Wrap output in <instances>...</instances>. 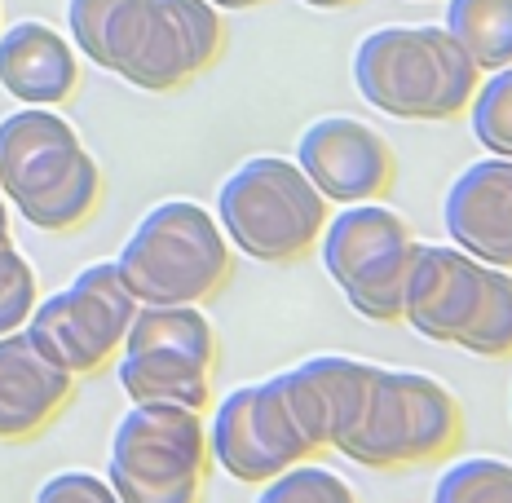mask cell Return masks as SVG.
I'll return each mask as SVG.
<instances>
[{
    "label": "cell",
    "mask_w": 512,
    "mask_h": 503,
    "mask_svg": "<svg viewBox=\"0 0 512 503\" xmlns=\"http://www.w3.org/2000/svg\"><path fill=\"white\" fill-rule=\"evenodd\" d=\"M451 243L473 261L512 270V159H477L451 181L442 203Z\"/></svg>",
    "instance_id": "cell-14"
},
{
    "label": "cell",
    "mask_w": 512,
    "mask_h": 503,
    "mask_svg": "<svg viewBox=\"0 0 512 503\" xmlns=\"http://www.w3.org/2000/svg\"><path fill=\"white\" fill-rule=\"evenodd\" d=\"M411 230L384 203H349L323 226V270L340 287L349 309L371 323H398L411 270Z\"/></svg>",
    "instance_id": "cell-9"
},
{
    "label": "cell",
    "mask_w": 512,
    "mask_h": 503,
    "mask_svg": "<svg viewBox=\"0 0 512 503\" xmlns=\"http://www.w3.org/2000/svg\"><path fill=\"white\" fill-rule=\"evenodd\" d=\"M208 451L221 473L248 481V486H265L270 477L309 459L305 437L296 433L292 411L283 402L279 376L243 384L217 402L208 424Z\"/></svg>",
    "instance_id": "cell-11"
},
{
    "label": "cell",
    "mask_w": 512,
    "mask_h": 503,
    "mask_svg": "<svg viewBox=\"0 0 512 503\" xmlns=\"http://www.w3.org/2000/svg\"><path fill=\"white\" fill-rule=\"evenodd\" d=\"M468 115H473V137L482 142V151L512 159V71H490V80L477 84Z\"/></svg>",
    "instance_id": "cell-21"
},
{
    "label": "cell",
    "mask_w": 512,
    "mask_h": 503,
    "mask_svg": "<svg viewBox=\"0 0 512 503\" xmlns=\"http://www.w3.org/2000/svg\"><path fill=\"white\" fill-rule=\"evenodd\" d=\"M508 71H512V67H508Z\"/></svg>",
    "instance_id": "cell-28"
},
{
    "label": "cell",
    "mask_w": 512,
    "mask_h": 503,
    "mask_svg": "<svg viewBox=\"0 0 512 503\" xmlns=\"http://www.w3.org/2000/svg\"><path fill=\"white\" fill-rule=\"evenodd\" d=\"M256 503H358V495L332 468H318V464H309V459H301V464H292L287 473L265 481Z\"/></svg>",
    "instance_id": "cell-22"
},
{
    "label": "cell",
    "mask_w": 512,
    "mask_h": 503,
    "mask_svg": "<svg viewBox=\"0 0 512 503\" xmlns=\"http://www.w3.org/2000/svg\"><path fill=\"white\" fill-rule=\"evenodd\" d=\"M371 376H376V362L345 358V353H318V358L296 362L292 371L279 376L283 402L292 411L296 433L305 437L309 455L332 446L349 428Z\"/></svg>",
    "instance_id": "cell-15"
},
{
    "label": "cell",
    "mask_w": 512,
    "mask_h": 503,
    "mask_svg": "<svg viewBox=\"0 0 512 503\" xmlns=\"http://www.w3.org/2000/svg\"><path fill=\"white\" fill-rule=\"evenodd\" d=\"M137 314V296L115 270V261H93L62 292L36 301L27 318L31 345L58 362L67 376H93L120 353Z\"/></svg>",
    "instance_id": "cell-10"
},
{
    "label": "cell",
    "mask_w": 512,
    "mask_h": 503,
    "mask_svg": "<svg viewBox=\"0 0 512 503\" xmlns=\"http://www.w3.org/2000/svg\"><path fill=\"white\" fill-rule=\"evenodd\" d=\"M36 301H40V292H36V270H31V261L14 243L0 248V340L27 327Z\"/></svg>",
    "instance_id": "cell-23"
},
{
    "label": "cell",
    "mask_w": 512,
    "mask_h": 503,
    "mask_svg": "<svg viewBox=\"0 0 512 503\" xmlns=\"http://www.w3.org/2000/svg\"><path fill=\"white\" fill-rule=\"evenodd\" d=\"M296 164L318 195L340 208L384 199L398 177L393 146L354 115H323L309 124L296 142Z\"/></svg>",
    "instance_id": "cell-12"
},
{
    "label": "cell",
    "mask_w": 512,
    "mask_h": 503,
    "mask_svg": "<svg viewBox=\"0 0 512 503\" xmlns=\"http://www.w3.org/2000/svg\"><path fill=\"white\" fill-rule=\"evenodd\" d=\"M76 376L49 362L27 331L0 340V442H27L67 411Z\"/></svg>",
    "instance_id": "cell-16"
},
{
    "label": "cell",
    "mask_w": 512,
    "mask_h": 503,
    "mask_svg": "<svg viewBox=\"0 0 512 503\" xmlns=\"http://www.w3.org/2000/svg\"><path fill=\"white\" fill-rule=\"evenodd\" d=\"M354 84L362 102L393 120L446 124L468 111L482 71L455 45L446 27H380L354 53Z\"/></svg>",
    "instance_id": "cell-3"
},
{
    "label": "cell",
    "mask_w": 512,
    "mask_h": 503,
    "mask_svg": "<svg viewBox=\"0 0 512 503\" xmlns=\"http://www.w3.org/2000/svg\"><path fill=\"white\" fill-rule=\"evenodd\" d=\"M217 226L234 252L261 265H292L318 248L327 199L296 159L252 155L217 190Z\"/></svg>",
    "instance_id": "cell-6"
},
{
    "label": "cell",
    "mask_w": 512,
    "mask_h": 503,
    "mask_svg": "<svg viewBox=\"0 0 512 503\" xmlns=\"http://www.w3.org/2000/svg\"><path fill=\"white\" fill-rule=\"evenodd\" d=\"M137 305H204L234 274V248L217 217L195 199L151 208L115 256Z\"/></svg>",
    "instance_id": "cell-5"
},
{
    "label": "cell",
    "mask_w": 512,
    "mask_h": 503,
    "mask_svg": "<svg viewBox=\"0 0 512 503\" xmlns=\"http://www.w3.org/2000/svg\"><path fill=\"white\" fill-rule=\"evenodd\" d=\"M464 353H477V358L490 362H508L512 358V270H495L486 265L482 278V296H477V309L468 318V331L460 336Z\"/></svg>",
    "instance_id": "cell-19"
},
{
    "label": "cell",
    "mask_w": 512,
    "mask_h": 503,
    "mask_svg": "<svg viewBox=\"0 0 512 503\" xmlns=\"http://www.w3.org/2000/svg\"><path fill=\"white\" fill-rule=\"evenodd\" d=\"M301 5H309V9H349V5H358V0H301Z\"/></svg>",
    "instance_id": "cell-26"
},
{
    "label": "cell",
    "mask_w": 512,
    "mask_h": 503,
    "mask_svg": "<svg viewBox=\"0 0 512 503\" xmlns=\"http://www.w3.org/2000/svg\"><path fill=\"white\" fill-rule=\"evenodd\" d=\"M433 503H512V464L495 455L455 459L437 477Z\"/></svg>",
    "instance_id": "cell-20"
},
{
    "label": "cell",
    "mask_w": 512,
    "mask_h": 503,
    "mask_svg": "<svg viewBox=\"0 0 512 503\" xmlns=\"http://www.w3.org/2000/svg\"><path fill=\"white\" fill-rule=\"evenodd\" d=\"M446 31L486 76L512 67V0H451Z\"/></svg>",
    "instance_id": "cell-18"
},
{
    "label": "cell",
    "mask_w": 512,
    "mask_h": 503,
    "mask_svg": "<svg viewBox=\"0 0 512 503\" xmlns=\"http://www.w3.org/2000/svg\"><path fill=\"white\" fill-rule=\"evenodd\" d=\"M482 278L486 265L455 243H415L402 292V323L433 345H460L482 296Z\"/></svg>",
    "instance_id": "cell-13"
},
{
    "label": "cell",
    "mask_w": 512,
    "mask_h": 503,
    "mask_svg": "<svg viewBox=\"0 0 512 503\" xmlns=\"http://www.w3.org/2000/svg\"><path fill=\"white\" fill-rule=\"evenodd\" d=\"M76 49L142 93H173L217 67L226 23L208 0H67Z\"/></svg>",
    "instance_id": "cell-1"
},
{
    "label": "cell",
    "mask_w": 512,
    "mask_h": 503,
    "mask_svg": "<svg viewBox=\"0 0 512 503\" xmlns=\"http://www.w3.org/2000/svg\"><path fill=\"white\" fill-rule=\"evenodd\" d=\"M36 503H120L111 490V481L89 468H67V473H53L45 486L36 490Z\"/></svg>",
    "instance_id": "cell-24"
},
{
    "label": "cell",
    "mask_w": 512,
    "mask_h": 503,
    "mask_svg": "<svg viewBox=\"0 0 512 503\" xmlns=\"http://www.w3.org/2000/svg\"><path fill=\"white\" fill-rule=\"evenodd\" d=\"M0 89L27 106H58L80 89V62L62 31L18 23L0 36Z\"/></svg>",
    "instance_id": "cell-17"
},
{
    "label": "cell",
    "mask_w": 512,
    "mask_h": 503,
    "mask_svg": "<svg viewBox=\"0 0 512 503\" xmlns=\"http://www.w3.org/2000/svg\"><path fill=\"white\" fill-rule=\"evenodd\" d=\"M217 331L199 305H137L120 345V389L128 402H168L204 411L212 398Z\"/></svg>",
    "instance_id": "cell-8"
},
{
    "label": "cell",
    "mask_w": 512,
    "mask_h": 503,
    "mask_svg": "<svg viewBox=\"0 0 512 503\" xmlns=\"http://www.w3.org/2000/svg\"><path fill=\"white\" fill-rule=\"evenodd\" d=\"M9 208H5V195H0V248H9Z\"/></svg>",
    "instance_id": "cell-25"
},
{
    "label": "cell",
    "mask_w": 512,
    "mask_h": 503,
    "mask_svg": "<svg viewBox=\"0 0 512 503\" xmlns=\"http://www.w3.org/2000/svg\"><path fill=\"white\" fill-rule=\"evenodd\" d=\"M0 195L27 226L71 234L98 212L102 168L53 106H23L0 120Z\"/></svg>",
    "instance_id": "cell-2"
},
{
    "label": "cell",
    "mask_w": 512,
    "mask_h": 503,
    "mask_svg": "<svg viewBox=\"0 0 512 503\" xmlns=\"http://www.w3.org/2000/svg\"><path fill=\"white\" fill-rule=\"evenodd\" d=\"M208 5H217V9H256V5H265V0H208Z\"/></svg>",
    "instance_id": "cell-27"
},
{
    "label": "cell",
    "mask_w": 512,
    "mask_h": 503,
    "mask_svg": "<svg viewBox=\"0 0 512 503\" xmlns=\"http://www.w3.org/2000/svg\"><path fill=\"white\" fill-rule=\"evenodd\" d=\"M208 464L204 411L133 402L111 433L106 481L120 503H204Z\"/></svg>",
    "instance_id": "cell-7"
},
{
    "label": "cell",
    "mask_w": 512,
    "mask_h": 503,
    "mask_svg": "<svg viewBox=\"0 0 512 503\" xmlns=\"http://www.w3.org/2000/svg\"><path fill=\"white\" fill-rule=\"evenodd\" d=\"M464 442V411L442 380L420 371L376 367L354 420L332 451L376 473L442 464Z\"/></svg>",
    "instance_id": "cell-4"
}]
</instances>
